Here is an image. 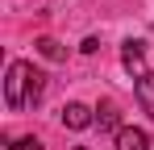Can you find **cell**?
<instances>
[{"label":"cell","mask_w":154,"mask_h":150,"mask_svg":"<svg viewBox=\"0 0 154 150\" xmlns=\"http://www.w3.org/2000/svg\"><path fill=\"white\" fill-rule=\"evenodd\" d=\"M38 96H42V75L25 58H13L8 63V79H4V104L8 108H25V104H38Z\"/></svg>","instance_id":"1"},{"label":"cell","mask_w":154,"mask_h":150,"mask_svg":"<svg viewBox=\"0 0 154 150\" xmlns=\"http://www.w3.org/2000/svg\"><path fill=\"white\" fill-rule=\"evenodd\" d=\"M121 67H125V71L133 75V79H142V75L150 71V67H146V46H142V42H133V38H129L125 46H121Z\"/></svg>","instance_id":"2"},{"label":"cell","mask_w":154,"mask_h":150,"mask_svg":"<svg viewBox=\"0 0 154 150\" xmlns=\"http://www.w3.org/2000/svg\"><path fill=\"white\" fill-rule=\"evenodd\" d=\"M92 121H96V113H92L88 104H79V100H71V104L63 108V125H67V129H88Z\"/></svg>","instance_id":"3"},{"label":"cell","mask_w":154,"mask_h":150,"mask_svg":"<svg viewBox=\"0 0 154 150\" xmlns=\"http://www.w3.org/2000/svg\"><path fill=\"white\" fill-rule=\"evenodd\" d=\"M154 142L137 129V125H125V129H117V150H150Z\"/></svg>","instance_id":"4"},{"label":"cell","mask_w":154,"mask_h":150,"mask_svg":"<svg viewBox=\"0 0 154 150\" xmlns=\"http://www.w3.org/2000/svg\"><path fill=\"white\" fill-rule=\"evenodd\" d=\"M137 104H142V113L154 121V71H146L137 79Z\"/></svg>","instance_id":"5"},{"label":"cell","mask_w":154,"mask_h":150,"mask_svg":"<svg viewBox=\"0 0 154 150\" xmlns=\"http://www.w3.org/2000/svg\"><path fill=\"white\" fill-rule=\"evenodd\" d=\"M96 125H100V129H125V125H121V117H117V104H112V100L96 104Z\"/></svg>","instance_id":"6"},{"label":"cell","mask_w":154,"mask_h":150,"mask_svg":"<svg viewBox=\"0 0 154 150\" xmlns=\"http://www.w3.org/2000/svg\"><path fill=\"white\" fill-rule=\"evenodd\" d=\"M38 46H42V54H46V58H63V50H58V42H54V38H42Z\"/></svg>","instance_id":"7"},{"label":"cell","mask_w":154,"mask_h":150,"mask_svg":"<svg viewBox=\"0 0 154 150\" xmlns=\"http://www.w3.org/2000/svg\"><path fill=\"white\" fill-rule=\"evenodd\" d=\"M13 150H42V142H38V138H17Z\"/></svg>","instance_id":"8"},{"label":"cell","mask_w":154,"mask_h":150,"mask_svg":"<svg viewBox=\"0 0 154 150\" xmlns=\"http://www.w3.org/2000/svg\"><path fill=\"white\" fill-rule=\"evenodd\" d=\"M79 50H83V54H96V50H100V42H96V38H83V46H79Z\"/></svg>","instance_id":"9"},{"label":"cell","mask_w":154,"mask_h":150,"mask_svg":"<svg viewBox=\"0 0 154 150\" xmlns=\"http://www.w3.org/2000/svg\"><path fill=\"white\" fill-rule=\"evenodd\" d=\"M75 150H83V146H75Z\"/></svg>","instance_id":"10"}]
</instances>
